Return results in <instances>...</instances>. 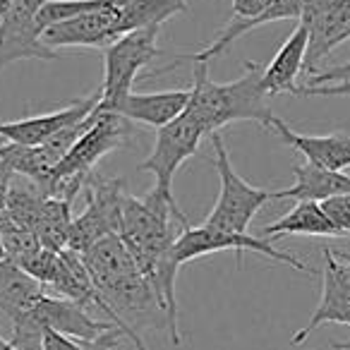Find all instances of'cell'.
<instances>
[{
    "mask_svg": "<svg viewBox=\"0 0 350 350\" xmlns=\"http://www.w3.org/2000/svg\"><path fill=\"white\" fill-rule=\"evenodd\" d=\"M41 350H89L87 340H75L70 336H63L58 331H46L44 336V348Z\"/></svg>",
    "mask_w": 350,
    "mask_h": 350,
    "instance_id": "cell-28",
    "label": "cell"
},
{
    "mask_svg": "<svg viewBox=\"0 0 350 350\" xmlns=\"http://www.w3.org/2000/svg\"><path fill=\"white\" fill-rule=\"evenodd\" d=\"M44 293V283L29 276L12 259L0 262V319L12 326V321L20 319Z\"/></svg>",
    "mask_w": 350,
    "mask_h": 350,
    "instance_id": "cell-21",
    "label": "cell"
},
{
    "mask_svg": "<svg viewBox=\"0 0 350 350\" xmlns=\"http://www.w3.org/2000/svg\"><path fill=\"white\" fill-rule=\"evenodd\" d=\"M84 190H87V206L77 219H72L68 238V250L79 254L94 247L98 240L120 233L122 209L125 200L130 197L125 178L118 175L92 173L84 183Z\"/></svg>",
    "mask_w": 350,
    "mask_h": 350,
    "instance_id": "cell-5",
    "label": "cell"
},
{
    "mask_svg": "<svg viewBox=\"0 0 350 350\" xmlns=\"http://www.w3.org/2000/svg\"><path fill=\"white\" fill-rule=\"evenodd\" d=\"M206 137L204 127L197 122V118L190 111H183L180 116L170 120L168 125L159 127L156 142L151 154L142 161L139 170H149L154 175V190L165 197L173 195V178L183 163L190 156L197 154L200 142Z\"/></svg>",
    "mask_w": 350,
    "mask_h": 350,
    "instance_id": "cell-8",
    "label": "cell"
},
{
    "mask_svg": "<svg viewBox=\"0 0 350 350\" xmlns=\"http://www.w3.org/2000/svg\"><path fill=\"white\" fill-rule=\"evenodd\" d=\"M209 142L214 149V168L221 178V192L204 226H211L216 230H228V233H247L254 214L267 202H271V192L250 185L235 173L233 161H230L228 149L219 132L209 135Z\"/></svg>",
    "mask_w": 350,
    "mask_h": 350,
    "instance_id": "cell-6",
    "label": "cell"
},
{
    "mask_svg": "<svg viewBox=\"0 0 350 350\" xmlns=\"http://www.w3.org/2000/svg\"><path fill=\"white\" fill-rule=\"evenodd\" d=\"M0 350H17V348H15V345L8 343V338H5V340H3V345H0Z\"/></svg>",
    "mask_w": 350,
    "mask_h": 350,
    "instance_id": "cell-36",
    "label": "cell"
},
{
    "mask_svg": "<svg viewBox=\"0 0 350 350\" xmlns=\"http://www.w3.org/2000/svg\"><path fill=\"white\" fill-rule=\"evenodd\" d=\"M340 252H343V257H345V259H348V262H350V252H345V250H340Z\"/></svg>",
    "mask_w": 350,
    "mask_h": 350,
    "instance_id": "cell-37",
    "label": "cell"
},
{
    "mask_svg": "<svg viewBox=\"0 0 350 350\" xmlns=\"http://www.w3.org/2000/svg\"><path fill=\"white\" fill-rule=\"evenodd\" d=\"M10 3H12V0H0V20H3V17H5L8 8H10Z\"/></svg>",
    "mask_w": 350,
    "mask_h": 350,
    "instance_id": "cell-33",
    "label": "cell"
},
{
    "mask_svg": "<svg viewBox=\"0 0 350 350\" xmlns=\"http://www.w3.org/2000/svg\"><path fill=\"white\" fill-rule=\"evenodd\" d=\"M321 209L326 211V216L331 219V224L336 226L338 235L350 233V195L331 197V200L321 202Z\"/></svg>",
    "mask_w": 350,
    "mask_h": 350,
    "instance_id": "cell-26",
    "label": "cell"
},
{
    "mask_svg": "<svg viewBox=\"0 0 350 350\" xmlns=\"http://www.w3.org/2000/svg\"><path fill=\"white\" fill-rule=\"evenodd\" d=\"M8 259V252H5V245H3V238H0V262Z\"/></svg>",
    "mask_w": 350,
    "mask_h": 350,
    "instance_id": "cell-35",
    "label": "cell"
},
{
    "mask_svg": "<svg viewBox=\"0 0 350 350\" xmlns=\"http://www.w3.org/2000/svg\"><path fill=\"white\" fill-rule=\"evenodd\" d=\"M264 68L245 63V72L233 82L219 84L209 79L206 63L195 65V82L190 87L187 111L204 127L206 137L238 120H257L264 125L271 111L267 108V89L262 82Z\"/></svg>",
    "mask_w": 350,
    "mask_h": 350,
    "instance_id": "cell-3",
    "label": "cell"
},
{
    "mask_svg": "<svg viewBox=\"0 0 350 350\" xmlns=\"http://www.w3.org/2000/svg\"><path fill=\"white\" fill-rule=\"evenodd\" d=\"M120 10L122 5H111L51 25L41 34V44L55 53H58V49H75V46H79V49H108L113 41H118L116 25Z\"/></svg>",
    "mask_w": 350,
    "mask_h": 350,
    "instance_id": "cell-14",
    "label": "cell"
},
{
    "mask_svg": "<svg viewBox=\"0 0 350 350\" xmlns=\"http://www.w3.org/2000/svg\"><path fill=\"white\" fill-rule=\"evenodd\" d=\"M96 111V108H94ZM130 120L118 113L96 111V120L79 135V139L70 146L58 165L51 173L49 197H65L72 200L84 187L87 178L94 173L96 163L113 149H120L130 142Z\"/></svg>",
    "mask_w": 350,
    "mask_h": 350,
    "instance_id": "cell-4",
    "label": "cell"
},
{
    "mask_svg": "<svg viewBox=\"0 0 350 350\" xmlns=\"http://www.w3.org/2000/svg\"><path fill=\"white\" fill-rule=\"evenodd\" d=\"M161 29H137L130 34H122L118 41H113L106 49V75L101 84V101L96 111L113 113V108L132 92L137 82V75L161 55V49L156 46V36Z\"/></svg>",
    "mask_w": 350,
    "mask_h": 350,
    "instance_id": "cell-7",
    "label": "cell"
},
{
    "mask_svg": "<svg viewBox=\"0 0 350 350\" xmlns=\"http://www.w3.org/2000/svg\"><path fill=\"white\" fill-rule=\"evenodd\" d=\"M70 226H72V200L46 195L39 216L34 221V230L41 245L53 252L65 250L70 238Z\"/></svg>",
    "mask_w": 350,
    "mask_h": 350,
    "instance_id": "cell-24",
    "label": "cell"
},
{
    "mask_svg": "<svg viewBox=\"0 0 350 350\" xmlns=\"http://www.w3.org/2000/svg\"><path fill=\"white\" fill-rule=\"evenodd\" d=\"M15 178L12 168L5 163V161H0V211L5 209V202H8V190H10V183Z\"/></svg>",
    "mask_w": 350,
    "mask_h": 350,
    "instance_id": "cell-32",
    "label": "cell"
},
{
    "mask_svg": "<svg viewBox=\"0 0 350 350\" xmlns=\"http://www.w3.org/2000/svg\"><path fill=\"white\" fill-rule=\"evenodd\" d=\"M300 25L307 29L305 77H310L319 72L324 58L350 39V0H305Z\"/></svg>",
    "mask_w": 350,
    "mask_h": 350,
    "instance_id": "cell-10",
    "label": "cell"
},
{
    "mask_svg": "<svg viewBox=\"0 0 350 350\" xmlns=\"http://www.w3.org/2000/svg\"><path fill=\"white\" fill-rule=\"evenodd\" d=\"M98 101H101V89H96V92L89 94V96L77 98V101L60 108V111L46 113V116L0 122V139L12 142V144H22V146H39V144H44L46 139H51L53 135H58L60 130H65V127L82 122L84 118L98 106Z\"/></svg>",
    "mask_w": 350,
    "mask_h": 350,
    "instance_id": "cell-15",
    "label": "cell"
},
{
    "mask_svg": "<svg viewBox=\"0 0 350 350\" xmlns=\"http://www.w3.org/2000/svg\"><path fill=\"white\" fill-rule=\"evenodd\" d=\"M0 238L5 245L8 259H12L17 267H25L44 247L36 230L31 226H27L25 221L10 216L8 211H0Z\"/></svg>",
    "mask_w": 350,
    "mask_h": 350,
    "instance_id": "cell-25",
    "label": "cell"
},
{
    "mask_svg": "<svg viewBox=\"0 0 350 350\" xmlns=\"http://www.w3.org/2000/svg\"><path fill=\"white\" fill-rule=\"evenodd\" d=\"M295 185L288 190L271 192V200H295V202H326L331 197L350 195V175L343 170H326L314 163H300L293 168Z\"/></svg>",
    "mask_w": 350,
    "mask_h": 350,
    "instance_id": "cell-20",
    "label": "cell"
},
{
    "mask_svg": "<svg viewBox=\"0 0 350 350\" xmlns=\"http://www.w3.org/2000/svg\"><path fill=\"white\" fill-rule=\"evenodd\" d=\"M286 235H314V238H336L338 230L331 224L319 202H297L286 216L259 230V238L273 243Z\"/></svg>",
    "mask_w": 350,
    "mask_h": 350,
    "instance_id": "cell-22",
    "label": "cell"
},
{
    "mask_svg": "<svg viewBox=\"0 0 350 350\" xmlns=\"http://www.w3.org/2000/svg\"><path fill=\"white\" fill-rule=\"evenodd\" d=\"M224 250H233L238 254V267H243V252H257L262 257H269L273 262H281L286 267H293L295 271L307 273V267L291 252H281L273 250L271 243L262 240L259 235L250 233H228V230H216L211 226H187L180 230L178 240H175V259L178 264H187L197 257H204L211 252H224Z\"/></svg>",
    "mask_w": 350,
    "mask_h": 350,
    "instance_id": "cell-9",
    "label": "cell"
},
{
    "mask_svg": "<svg viewBox=\"0 0 350 350\" xmlns=\"http://www.w3.org/2000/svg\"><path fill=\"white\" fill-rule=\"evenodd\" d=\"M321 324L350 326V262L336 247H324V271H321V300L305 329L293 336L291 345H297Z\"/></svg>",
    "mask_w": 350,
    "mask_h": 350,
    "instance_id": "cell-12",
    "label": "cell"
},
{
    "mask_svg": "<svg viewBox=\"0 0 350 350\" xmlns=\"http://www.w3.org/2000/svg\"><path fill=\"white\" fill-rule=\"evenodd\" d=\"M25 317L46 334V331H58L63 336H70L75 340H96L101 338L106 331L116 329L113 321H101L96 317L89 314V310H84L82 305L65 297L51 295L44 293L29 310L25 312Z\"/></svg>",
    "mask_w": 350,
    "mask_h": 350,
    "instance_id": "cell-13",
    "label": "cell"
},
{
    "mask_svg": "<svg viewBox=\"0 0 350 350\" xmlns=\"http://www.w3.org/2000/svg\"><path fill=\"white\" fill-rule=\"evenodd\" d=\"M122 331L118 329H111V331H106V334L101 336V338H96V340H89V350H113L118 345V340L122 338Z\"/></svg>",
    "mask_w": 350,
    "mask_h": 350,
    "instance_id": "cell-31",
    "label": "cell"
},
{
    "mask_svg": "<svg viewBox=\"0 0 350 350\" xmlns=\"http://www.w3.org/2000/svg\"><path fill=\"white\" fill-rule=\"evenodd\" d=\"M302 3L305 0H271L267 5V10L259 12L257 17H247V20H230L228 25H226V29L221 31L219 36H216L214 41H211L206 49H202L200 53H192V55H178V58L173 60V63L168 65V68L159 70L161 72H168V70H173L175 65H183V63H206L209 65L211 60H216L221 53H226V51L230 49V46L235 44V41L240 39L243 34H247V31L252 29H259V27L269 25V22H281V20H300V12H302Z\"/></svg>",
    "mask_w": 350,
    "mask_h": 350,
    "instance_id": "cell-17",
    "label": "cell"
},
{
    "mask_svg": "<svg viewBox=\"0 0 350 350\" xmlns=\"http://www.w3.org/2000/svg\"><path fill=\"white\" fill-rule=\"evenodd\" d=\"M271 0H233V17L235 20H247V17H257L259 12L267 10Z\"/></svg>",
    "mask_w": 350,
    "mask_h": 350,
    "instance_id": "cell-30",
    "label": "cell"
},
{
    "mask_svg": "<svg viewBox=\"0 0 350 350\" xmlns=\"http://www.w3.org/2000/svg\"><path fill=\"white\" fill-rule=\"evenodd\" d=\"M305 55H307V29L297 22L271 63L264 68L262 82L269 98L281 94H297V79L305 72Z\"/></svg>",
    "mask_w": 350,
    "mask_h": 350,
    "instance_id": "cell-19",
    "label": "cell"
},
{
    "mask_svg": "<svg viewBox=\"0 0 350 350\" xmlns=\"http://www.w3.org/2000/svg\"><path fill=\"white\" fill-rule=\"evenodd\" d=\"M3 340H5V338H3V336H0V345H3Z\"/></svg>",
    "mask_w": 350,
    "mask_h": 350,
    "instance_id": "cell-38",
    "label": "cell"
},
{
    "mask_svg": "<svg viewBox=\"0 0 350 350\" xmlns=\"http://www.w3.org/2000/svg\"><path fill=\"white\" fill-rule=\"evenodd\" d=\"M46 0H12L0 20V72L17 60H55L58 53L41 44L36 15Z\"/></svg>",
    "mask_w": 350,
    "mask_h": 350,
    "instance_id": "cell-11",
    "label": "cell"
},
{
    "mask_svg": "<svg viewBox=\"0 0 350 350\" xmlns=\"http://www.w3.org/2000/svg\"><path fill=\"white\" fill-rule=\"evenodd\" d=\"M187 103H190V89H170V92L154 94L130 92L113 108V113L159 130V127L168 125L170 120L180 116L187 108Z\"/></svg>",
    "mask_w": 350,
    "mask_h": 350,
    "instance_id": "cell-18",
    "label": "cell"
},
{
    "mask_svg": "<svg viewBox=\"0 0 350 350\" xmlns=\"http://www.w3.org/2000/svg\"><path fill=\"white\" fill-rule=\"evenodd\" d=\"M190 8V0H127L120 10L116 25V36L130 34L137 29H161L165 20H170L178 12H185Z\"/></svg>",
    "mask_w": 350,
    "mask_h": 350,
    "instance_id": "cell-23",
    "label": "cell"
},
{
    "mask_svg": "<svg viewBox=\"0 0 350 350\" xmlns=\"http://www.w3.org/2000/svg\"><path fill=\"white\" fill-rule=\"evenodd\" d=\"M187 226L190 221L183 214L175 197H165L151 187L144 200H135L132 195L125 200L120 233H118L142 276L156 293V300L165 317V331L175 348L183 340L178 326V297H175V276L180 269L175 259V240Z\"/></svg>",
    "mask_w": 350,
    "mask_h": 350,
    "instance_id": "cell-1",
    "label": "cell"
},
{
    "mask_svg": "<svg viewBox=\"0 0 350 350\" xmlns=\"http://www.w3.org/2000/svg\"><path fill=\"white\" fill-rule=\"evenodd\" d=\"M295 96H350V82L321 84V87H300Z\"/></svg>",
    "mask_w": 350,
    "mask_h": 350,
    "instance_id": "cell-29",
    "label": "cell"
},
{
    "mask_svg": "<svg viewBox=\"0 0 350 350\" xmlns=\"http://www.w3.org/2000/svg\"><path fill=\"white\" fill-rule=\"evenodd\" d=\"M267 130H273V135L302 154L307 163H314L326 170H345L350 168V135L345 132H331V135H300L291 130L281 118L269 116L264 120Z\"/></svg>",
    "mask_w": 350,
    "mask_h": 350,
    "instance_id": "cell-16",
    "label": "cell"
},
{
    "mask_svg": "<svg viewBox=\"0 0 350 350\" xmlns=\"http://www.w3.org/2000/svg\"><path fill=\"white\" fill-rule=\"evenodd\" d=\"M92 281L101 295L103 314L130 338L135 350H149L142 329L163 324L165 317L149 281L142 276L120 235H108L82 254Z\"/></svg>",
    "mask_w": 350,
    "mask_h": 350,
    "instance_id": "cell-2",
    "label": "cell"
},
{
    "mask_svg": "<svg viewBox=\"0 0 350 350\" xmlns=\"http://www.w3.org/2000/svg\"><path fill=\"white\" fill-rule=\"evenodd\" d=\"M331 350H350V340L348 343H331Z\"/></svg>",
    "mask_w": 350,
    "mask_h": 350,
    "instance_id": "cell-34",
    "label": "cell"
},
{
    "mask_svg": "<svg viewBox=\"0 0 350 350\" xmlns=\"http://www.w3.org/2000/svg\"><path fill=\"white\" fill-rule=\"evenodd\" d=\"M340 82H350V60L343 65H336V68L321 70V72L305 77V87H321V84H340Z\"/></svg>",
    "mask_w": 350,
    "mask_h": 350,
    "instance_id": "cell-27",
    "label": "cell"
}]
</instances>
